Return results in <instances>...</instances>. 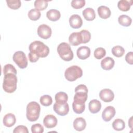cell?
I'll return each mask as SVG.
<instances>
[{"instance_id":"1","label":"cell","mask_w":133,"mask_h":133,"mask_svg":"<svg viewBox=\"0 0 133 133\" xmlns=\"http://www.w3.org/2000/svg\"><path fill=\"white\" fill-rule=\"evenodd\" d=\"M29 49L30 52L35 54L39 58H45L49 53V47L39 41H35L31 43L29 45Z\"/></svg>"},{"instance_id":"2","label":"cell","mask_w":133,"mask_h":133,"mask_svg":"<svg viewBox=\"0 0 133 133\" xmlns=\"http://www.w3.org/2000/svg\"><path fill=\"white\" fill-rule=\"evenodd\" d=\"M17 77L16 74L9 73L4 74L3 88L7 93H12L17 89Z\"/></svg>"},{"instance_id":"3","label":"cell","mask_w":133,"mask_h":133,"mask_svg":"<svg viewBox=\"0 0 133 133\" xmlns=\"http://www.w3.org/2000/svg\"><path fill=\"white\" fill-rule=\"evenodd\" d=\"M40 112V105L35 101L30 102L26 106V116L27 119L30 122L37 121L39 118Z\"/></svg>"},{"instance_id":"4","label":"cell","mask_w":133,"mask_h":133,"mask_svg":"<svg viewBox=\"0 0 133 133\" xmlns=\"http://www.w3.org/2000/svg\"><path fill=\"white\" fill-rule=\"evenodd\" d=\"M57 52L60 57L65 61H70L73 58V52L69 44L63 42L57 47Z\"/></svg>"},{"instance_id":"5","label":"cell","mask_w":133,"mask_h":133,"mask_svg":"<svg viewBox=\"0 0 133 133\" xmlns=\"http://www.w3.org/2000/svg\"><path fill=\"white\" fill-rule=\"evenodd\" d=\"M83 75V71L82 69L77 65H72L67 68L64 72L65 78L70 82L76 81Z\"/></svg>"},{"instance_id":"6","label":"cell","mask_w":133,"mask_h":133,"mask_svg":"<svg viewBox=\"0 0 133 133\" xmlns=\"http://www.w3.org/2000/svg\"><path fill=\"white\" fill-rule=\"evenodd\" d=\"M75 94L74 96V101L85 103L87 99L88 89L86 85L80 84L75 89Z\"/></svg>"},{"instance_id":"7","label":"cell","mask_w":133,"mask_h":133,"mask_svg":"<svg viewBox=\"0 0 133 133\" xmlns=\"http://www.w3.org/2000/svg\"><path fill=\"white\" fill-rule=\"evenodd\" d=\"M14 61L21 69L26 68L28 66V59L25 54L22 51L15 52L12 57Z\"/></svg>"},{"instance_id":"8","label":"cell","mask_w":133,"mask_h":133,"mask_svg":"<svg viewBox=\"0 0 133 133\" xmlns=\"http://www.w3.org/2000/svg\"><path fill=\"white\" fill-rule=\"evenodd\" d=\"M54 111L60 116H65L68 114L69 111V106L67 102L58 103L55 102L53 106Z\"/></svg>"},{"instance_id":"9","label":"cell","mask_w":133,"mask_h":133,"mask_svg":"<svg viewBox=\"0 0 133 133\" xmlns=\"http://www.w3.org/2000/svg\"><path fill=\"white\" fill-rule=\"evenodd\" d=\"M37 32L38 35L45 39L50 38L52 33L51 28L45 24L40 25L37 28Z\"/></svg>"},{"instance_id":"10","label":"cell","mask_w":133,"mask_h":133,"mask_svg":"<svg viewBox=\"0 0 133 133\" xmlns=\"http://www.w3.org/2000/svg\"><path fill=\"white\" fill-rule=\"evenodd\" d=\"M99 97L103 101L105 102H110L114 99V94L111 89L105 88L102 89L100 91Z\"/></svg>"},{"instance_id":"11","label":"cell","mask_w":133,"mask_h":133,"mask_svg":"<svg viewBox=\"0 0 133 133\" xmlns=\"http://www.w3.org/2000/svg\"><path fill=\"white\" fill-rule=\"evenodd\" d=\"M115 113V109L113 107H107L102 112V118L105 122H109L114 116Z\"/></svg>"},{"instance_id":"12","label":"cell","mask_w":133,"mask_h":133,"mask_svg":"<svg viewBox=\"0 0 133 133\" xmlns=\"http://www.w3.org/2000/svg\"><path fill=\"white\" fill-rule=\"evenodd\" d=\"M57 118L52 114L46 115L43 119V124L47 128H52L56 126L57 125Z\"/></svg>"},{"instance_id":"13","label":"cell","mask_w":133,"mask_h":133,"mask_svg":"<svg viewBox=\"0 0 133 133\" xmlns=\"http://www.w3.org/2000/svg\"><path fill=\"white\" fill-rule=\"evenodd\" d=\"M70 26L73 29H79L83 24V20L81 17L76 14L72 15L69 18Z\"/></svg>"},{"instance_id":"14","label":"cell","mask_w":133,"mask_h":133,"mask_svg":"<svg viewBox=\"0 0 133 133\" xmlns=\"http://www.w3.org/2000/svg\"><path fill=\"white\" fill-rule=\"evenodd\" d=\"M76 54L79 59L85 60L90 56V49L87 46H81L77 49Z\"/></svg>"},{"instance_id":"15","label":"cell","mask_w":133,"mask_h":133,"mask_svg":"<svg viewBox=\"0 0 133 133\" xmlns=\"http://www.w3.org/2000/svg\"><path fill=\"white\" fill-rule=\"evenodd\" d=\"M70 43L73 46H77L82 43V38L80 32H73L69 37Z\"/></svg>"},{"instance_id":"16","label":"cell","mask_w":133,"mask_h":133,"mask_svg":"<svg viewBox=\"0 0 133 133\" xmlns=\"http://www.w3.org/2000/svg\"><path fill=\"white\" fill-rule=\"evenodd\" d=\"M115 64V61L113 58L107 57L101 61V66L104 70H110L112 69Z\"/></svg>"},{"instance_id":"17","label":"cell","mask_w":133,"mask_h":133,"mask_svg":"<svg viewBox=\"0 0 133 133\" xmlns=\"http://www.w3.org/2000/svg\"><path fill=\"white\" fill-rule=\"evenodd\" d=\"M16 122L15 115L12 113L6 114L3 117V122L6 127H11L15 125Z\"/></svg>"},{"instance_id":"18","label":"cell","mask_w":133,"mask_h":133,"mask_svg":"<svg viewBox=\"0 0 133 133\" xmlns=\"http://www.w3.org/2000/svg\"><path fill=\"white\" fill-rule=\"evenodd\" d=\"M74 128L78 131H82L85 129L86 126V122L83 117H77L75 119L73 122Z\"/></svg>"},{"instance_id":"19","label":"cell","mask_w":133,"mask_h":133,"mask_svg":"<svg viewBox=\"0 0 133 133\" xmlns=\"http://www.w3.org/2000/svg\"><path fill=\"white\" fill-rule=\"evenodd\" d=\"M88 108L89 111L93 114L97 113L100 111L101 108V102L97 100L93 99L91 100L88 104Z\"/></svg>"},{"instance_id":"20","label":"cell","mask_w":133,"mask_h":133,"mask_svg":"<svg viewBox=\"0 0 133 133\" xmlns=\"http://www.w3.org/2000/svg\"><path fill=\"white\" fill-rule=\"evenodd\" d=\"M98 15L99 17L104 19H106L109 18L111 15V12L109 7L105 6H100L97 9Z\"/></svg>"},{"instance_id":"21","label":"cell","mask_w":133,"mask_h":133,"mask_svg":"<svg viewBox=\"0 0 133 133\" xmlns=\"http://www.w3.org/2000/svg\"><path fill=\"white\" fill-rule=\"evenodd\" d=\"M46 17L50 21H56L60 19L61 14L59 10L55 9H51L47 12Z\"/></svg>"},{"instance_id":"22","label":"cell","mask_w":133,"mask_h":133,"mask_svg":"<svg viewBox=\"0 0 133 133\" xmlns=\"http://www.w3.org/2000/svg\"><path fill=\"white\" fill-rule=\"evenodd\" d=\"M83 16L87 21H92L96 17L95 10L91 8H87L83 11Z\"/></svg>"},{"instance_id":"23","label":"cell","mask_w":133,"mask_h":133,"mask_svg":"<svg viewBox=\"0 0 133 133\" xmlns=\"http://www.w3.org/2000/svg\"><path fill=\"white\" fill-rule=\"evenodd\" d=\"M131 1H128L126 0H121L117 3L118 8L123 11H127L130 9V6L132 4Z\"/></svg>"},{"instance_id":"24","label":"cell","mask_w":133,"mask_h":133,"mask_svg":"<svg viewBox=\"0 0 133 133\" xmlns=\"http://www.w3.org/2000/svg\"><path fill=\"white\" fill-rule=\"evenodd\" d=\"M118 23L122 26H129L132 22L131 18L127 15H122L119 16L118 18Z\"/></svg>"},{"instance_id":"25","label":"cell","mask_w":133,"mask_h":133,"mask_svg":"<svg viewBox=\"0 0 133 133\" xmlns=\"http://www.w3.org/2000/svg\"><path fill=\"white\" fill-rule=\"evenodd\" d=\"M72 108L73 111L76 114L82 113L85 109V103L77 102L73 101L72 103Z\"/></svg>"},{"instance_id":"26","label":"cell","mask_w":133,"mask_h":133,"mask_svg":"<svg viewBox=\"0 0 133 133\" xmlns=\"http://www.w3.org/2000/svg\"><path fill=\"white\" fill-rule=\"evenodd\" d=\"M112 127L114 130L121 131L125 128V123L124 121L122 119H115L112 123Z\"/></svg>"},{"instance_id":"27","label":"cell","mask_w":133,"mask_h":133,"mask_svg":"<svg viewBox=\"0 0 133 133\" xmlns=\"http://www.w3.org/2000/svg\"><path fill=\"white\" fill-rule=\"evenodd\" d=\"M55 99L56 102L66 103L68 100V96L64 92H59L55 95Z\"/></svg>"},{"instance_id":"28","label":"cell","mask_w":133,"mask_h":133,"mask_svg":"<svg viewBox=\"0 0 133 133\" xmlns=\"http://www.w3.org/2000/svg\"><path fill=\"white\" fill-rule=\"evenodd\" d=\"M34 7L38 11L44 10L48 6V1L45 0H36L34 2Z\"/></svg>"},{"instance_id":"29","label":"cell","mask_w":133,"mask_h":133,"mask_svg":"<svg viewBox=\"0 0 133 133\" xmlns=\"http://www.w3.org/2000/svg\"><path fill=\"white\" fill-rule=\"evenodd\" d=\"M125 49L124 48L119 45L117 46H115L114 47H113L112 49V54L116 57H122L124 54H125Z\"/></svg>"},{"instance_id":"30","label":"cell","mask_w":133,"mask_h":133,"mask_svg":"<svg viewBox=\"0 0 133 133\" xmlns=\"http://www.w3.org/2000/svg\"><path fill=\"white\" fill-rule=\"evenodd\" d=\"M28 15L30 20L36 21L40 18L41 14L39 11L36 9H32L29 11Z\"/></svg>"},{"instance_id":"31","label":"cell","mask_w":133,"mask_h":133,"mask_svg":"<svg viewBox=\"0 0 133 133\" xmlns=\"http://www.w3.org/2000/svg\"><path fill=\"white\" fill-rule=\"evenodd\" d=\"M7 5L8 7L11 9H18L21 5V2L20 0H7Z\"/></svg>"},{"instance_id":"32","label":"cell","mask_w":133,"mask_h":133,"mask_svg":"<svg viewBox=\"0 0 133 133\" xmlns=\"http://www.w3.org/2000/svg\"><path fill=\"white\" fill-rule=\"evenodd\" d=\"M39 101L42 105L45 107H48L52 104V99L51 97L49 95H45L41 97Z\"/></svg>"},{"instance_id":"33","label":"cell","mask_w":133,"mask_h":133,"mask_svg":"<svg viewBox=\"0 0 133 133\" xmlns=\"http://www.w3.org/2000/svg\"><path fill=\"white\" fill-rule=\"evenodd\" d=\"M94 55L96 59H101L105 56L106 51L102 47H98L95 50Z\"/></svg>"},{"instance_id":"34","label":"cell","mask_w":133,"mask_h":133,"mask_svg":"<svg viewBox=\"0 0 133 133\" xmlns=\"http://www.w3.org/2000/svg\"><path fill=\"white\" fill-rule=\"evenodd\" d=\"M79 32L81 34V36L82 38V43L85 44L89 42L91 38L90 33L88 31L86 30H83L81 31V32Z\"/></svg>"},{"instance_id":"35","label":"cell","mask_w":133,"mask_h":133,"mask_svg":"<svg viewBox=\"0 0 133 133\" xmlns=\"http://www.w3.org/2000/svg\"><path fill=\"white\" fill-rule=\"evenodd\" d=\"M11 73L15 74H17V72L16 68L14 66L11 64H6L3 68V73L4 74H6L7 73Z\"/></svg>"},{"instance_id":"36","label":"cell","mask_w":133,"mask_h":133,"mask_svg":"<svg viewBox=\"0 0 133 133\" xmlns=\"http://www.w3.org/2000/svg\"><path fill=\"white\" fill-rule=\"evenodd\" d=\"M85 5V0H73L71 2L72 7L76 9H81Z\"/></svg>"},{"instance_id":"37","label":"cell","mask_w":133,"mask_h":133,"mask_svg":"<svg viewBox=\"0 0 133 133\" xmlns=\"http://www.w3.org/2000/svg\"><path fill=\"white\" fill-rule=\"evenodd\" d=\"M31 131L32 133H42L44 132V127L39 123L35 124L31 126Z\"/></svg>"},{"instance_id":"38","label":"cell","mask_w":133,"mask_h":133,"mask_svg":"<svg viewBox=\"0 0 133 133\" xmlns=\"http://www.w3.org/2000/svg\"><path fill=\"white\" fill-rule=\"evenodd\" d=\"M14 133H28L29 131L28 128L23 125H19L15 127L13 130Z\"/></svg>"},{"instance_id":"39","label":"cell","mask_w":133,"mask_h":133,"mask_svg":"<svg viewBox=\"0 0 133 133\" xmlns=\"http://www.w3.org/2000/svg\"><path fill=\"white\" fill-rule=\"evenodd\" d=\"M125 60L129 64L132 65L133 64V52L132 51L127 54L125 56Z\"/></svg>"},{"instance_id":"40","label":"cell","mask_w":133,"mask_h":133,"mask_svg":"<svg viewBox=\"0 0 133 133\" xmlns=\"http://www.w3.org/2000/svg\"><path fill=\"white\" fill-rule=\"evenodd\" d=\"M28 57H29V61L31 62H33V63L36 62L39 59V57L36 55L30 52L28 54Z\"/></svg>"},{"instance_id":"41","label":"cell","mask_w":133,"mask_h":133,"mask_svg":"<svg viewBox=\"0 0 133 133\" xmlns=\"http://www.w3.org/2000/svg\"><path fill=\"white\" fill-rule=\"evenodd\" d=\"M128 125H129V126L131 128H132V117H131L130 118V119H129V121H128Z\"/></svg>"}]
</instances>
